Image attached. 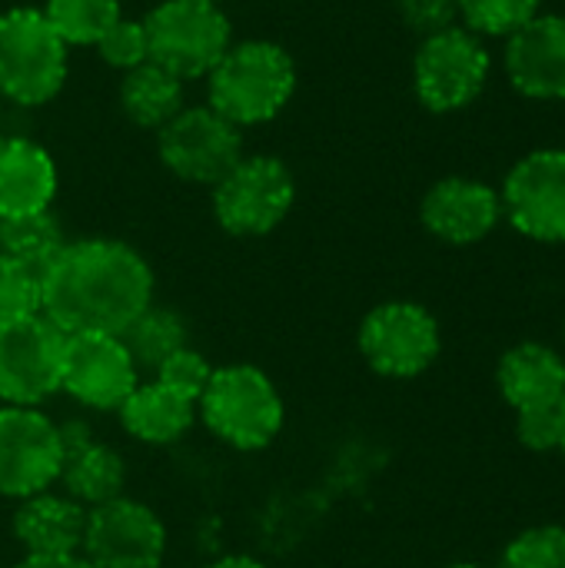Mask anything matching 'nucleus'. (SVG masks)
I'll list each match as a JSON object with an SVG mask.
<instances>
[{
    "instance_id": "c756f323",
    "label": "nucleus",
    "mask_w": 565,
    "mask_h": 568,
    "mask_svg": "<svg viewBox=\"0 0 565 568\" xmlns=\"http://www.w3.org/2000/svg\"><path fill=\"white\" fill-rule=\"evenodd\" d=\"M97 53L110 63V67H117V70H133V67H140V63H147L150 60V50H147V30H143V20L137 23V20H117L107 33H103V40L97 43Z\"/></svg>"
},
{
    "instance_id": "f704fd0d",
    "label": "nucleus",
    "mask_w": 565,
    "mask_h": 568,
    "mask_svg": "<svg viewBox=\"0 0 565 568\" xmlns=\"http://www.w3.org/2000/svg\"><path fill=\"white\" fill-rule=\"evenodd\" d=\"M556 416H559V449H556V453H563L565 456V396L563 403H559V409H556Z\"/></svg>"
},
{
    "instance_id": "f3484780",
    "label": "nucleus",
    "mask_w": 565,
    "mask_h": 568,
    "mask_svg": "<svg viewBox=\"0 0 565 568\" xmlns=\"http://www.w3.org/2000/svg\"><path fill=\"white\" fill-rule=\"evenodd\" d=\"M60 446H63V466H60V493H67L83 509H97L110 499L127 496V463L123 456L93 436L90 423L80 416L57 423Z\"/></svg>"
},
{
    "instance_id": "0eeeda50",
    "label": "nucleus",
    "mask_w": 565,
    "mask_h": 568,
    "mask_svg": "<svg viewBox=\"0 0 565 568\" xmlns=\"http://www.w3.org/2000/svg\"><path fill=\"white\" fill-rule=\"evenodd\" d=\"M356 346L376 376L416 379L436 363L443 333L426 306L413 300H390L363 316Z\"/></svg>"
},
{
    "instance_id": "a211bd4d",
    "label": "nucleus",
    "mask_w": 565,
    "mask_h": 568,
    "mask_svg": "<svg viewBox=\"0 0 565 568\" xmlns=\"http://www.w3.org/2000/svg\"><path fill=\"white\" fill-rule=\"evenodd\" d=\"M87 513L90 509L73 503L67 493L47 489L17 503L10 529L23 556H80Z\"/></svg>"
},
{
    "instance_id": "39448f33",
    "label": "nucleus",
    "mask_w": 565,
    "mask_h": 568,
    "mask_svg": "<svg viewBox=\"0 0 565 568\" xmlns=\"http://www.w3.org/2000/svg\"><path fill=\"white\" fill-rule=\"evenodd\" d=\"M150 63L163 67L176 80L210 77L220 57L230 50V20L216 3L163 0L143 20Z\"/></svg>"
},
{
    "instance_id": "9d476101",
    "label": "nucleus",
    "mask_w": 565,
    "mask_h": 568,
    "mask_svg": "<svg viewBox=\"0 0 565 568\" xmlns=\"http://www.w3.org/2000/svg\"><path fill=\"white\" fill-rule=\"evenodd\" d=\"M67 333L43 313L0 329V406L40 409L60 393Z\"/></svg>"
},
{
    "instance_id": "b1692460",
    "label": "nucleus",
    "mask_w": 565,
    "mask_h": 568,
    "mask_svg": "<svg viewBox=\"0 0 565 568\" xmlns=\"http://www.w3.org/2000/svg\"><path fill=\"white\" fill-rule=\"evenodd\" d=\"M67 243L70 240L63 236V226L50 210L0 220V256H10L33 273H43Z\"/></svg>"
},
{
    "instance_id": "c9c22d12",
    "label": "nucleus",
    "mask_w": 565,
    "mask_h": 568,
    "mask_svg": "<svg viewBox=\"0 0 565 568\" xmlns=\"http://www.w3.org/2000/svg\"><path fill=\"white\" fill-rule=\"evenodd\" d=\"M446 568H490V566H480V562H453V566Z\"/></svg>"
},
{
    "instance_id": "393cba45",
    "label": "nucleus",
    "mask_w": 565,
    "mask_h": 568,
    "mask_svg": "<svg viewBox=\"0 0 565 568\" xmlns=\"http://www.w3.org/2000/svg\"><path fill=\"white\" fill-rule=\"evenodd\" d=\"M47 23L67 47H97L120 20L117 0H47Z\"/></svg>"
},
{
    "instance_id": "c85d7f7f",
    "label": "nucleus",
    "mask_w": 565,
    "mask_h": 568,
    "mask_svg": "<svg viewBox=\"0 0 565 568\" xmlns=\"http://www.w3.org/2000/svg\"><path fill=\"white\" fill-rule=\"evenodd\" d=\"M213 369H216V366H213L200 349L183 346V349H176L170 359H163V363L153 369V379H157L160 386L173 389L176 396H183V399H190V403H200V396H203V389H206Z\"/></svg>"
},
{
    "instance_id": "f257e3e1",
    "label": "nucleus",
    "mask_w": 565,
    "mask_h": 568,
    "mask_svg": "<svg viewBox=\"0 0 565 568\" xmlns=\"http://www.w3.org/2000/svg\"><path fill=\"white\" fill-rule=\"evenodd\" d=\"M150 303L153 270L123 240L90 236L67 243L40 273V313L67 336H123Z\"/></svg>"
},
{
    "instance_id": "ddd939ff",
    "label": "nucleus",
    "mask_w": 565,
    "mask_h": 568,
    "mask_svg": "<svg viewBox=\"0 0 565 568\" xmlns=\"http://www.w3.org/2000/svg\"><path fill=\"white\" fill-rule=\"evenodd\" d=\"M160 160L186 183L216 186L243 160L240 126H233L213 106L180 110L160 130Z\"/></svg>"
},
{
    "instance_id": "473e14b6",
    "label": "nucleus",
    "mask_w": 565,
    "mask_h": 568,
    "mask_svg": "<svg viewBox=\"0 0 565 568\" xmlns=\"http://www.w3.org/2000/svg\"><path fill=\"white\" fill-rule=\"evenodd\" d=\"M13 568H93L83 556H23Z\"/></svg>"
},
{
    "instance_id": "6e6552de",
    "label": "nucleus",
    "mask_w": 565,
    "mask_h": 568,
    "mask_svg": "<svg viewBox=\"0 0 565 568\" xmlns=\"http://www.w3.org/2000/svg\"><path fill=\"white\" fill-rule=\"evenodd\" d=\"M296 183L276 156H243L213 186V216L233 236H266L293 210Z\"/></svg>"
},
{
    "instance_id": "423d86ee",
    "label": "nucleus",
    "mask_w": 565,
    "mask_h": 568,
    "mask_svg": "<svg viewBox=\"0 0 565 568\" xmlns=\"http://www.w3.org/2000/svg\"><path fill=\"white\" fill-rule=\"evenodd\" d=\"M493 77V53L466 27L423 37L413 60V90L430 113H460L473 106Z\"/></svg>"
},
{
    "instance_id": "dca6fc26",
    "label": "nucleus",
    "mask_w": 565,
    "mask_h": 568,
    "mask_svg": "<svg viewBox=\"0 0 565 568\" xmlns=\"http://www.w3.org/2000/svg\"><path fill=\"white\" fill-rule=\"evenodd\" d=\"M509 87L536 103H565V13H539L506 40Z\"/></svg>"
},
{
    "instance_id": "4be33fe9",
    "label": "nucleus",
    "mask_w": 565,
    "mask_h": 568,
    "mask_svg": "<svg viewBox=\"0 0 565 568\" xmlns=\"http://www.w3.org/2000/svg\"><path fill=\"white\" fill-rule=\"evenodd\" d=\"M120 106L130 123L143 130H163L183 110V80L147 60L123 73Z\"/></svg>"
},
{
    "instance_id": "1a4fd4ad",
    "label": "nucleus",
    "mask_w": 565,
    "mask_h": 568,
    "mask_svg": "<svg viewBox=\"0 0 565 568\" xmlns=\"http://www.w3.org/2000/svg\"><path fill=\"white\" fill-rule=\"evenodd\" d=\"M503 220L536 243H565V146H539L519 156L503 186Z\"/></svg>"
},
{
    "instance_id": "7c9ffc66",
    "label": "nucleus",
    "mask_w": 565,
    "mask_h": 568,
    "mask_svg": "<svg viewBox=\"0 0 565 568\" xmlns=\"http://www.w3.org/2000/svg\"><path fill=\"white\" fill-rule=\"evenodd\" d=\"M396 7H400L403 23L420 37L443 33V30L456 27V20H460L456 0H396Z\"/></svg>"
},
{
    "instance_id": "bb28decb",
    "label": "nucleus",
    "mask_w": 565,
    "mask_h": 568,
    "mask_svg": "<svg viewBox=\"0 0 565 568\" xmlns=\"http://www.w3.org/2000/svg\"><path fill=\"white\" fill-rule=\"evenodd\" d=\"M496 568H565V526H533L519 532Z\"/></svg>"
},
{
    "instance_id": "f8f14e48",
    "label": "nucleus",
    "mask_w": 565,
    "mask_h": 568,
    "mask_svg": "<svg viewBox=\"0 0 565 568\" xmlns=\"http://www.w3.org/2000/svg\"><path fill=\"white\" fill-rule=\"evenodd\" d=\"M80 556L93 568H160L167 556V526L140 499H110L87 513Z\"/></svg>"
},
{
    "instance_id": "2eb2a0df",
    "label": "nucleus",
    "mask_w": 565,
    "mask_h": 568,
    "mask_svg": "<svg viewBox=\"0 0 565 568\" xmlns=\"http://www.w3.org/2000/svg\"><path fill=\"white\" fill-rule=\"evenodd\" d=\"M420 220L430 236L450 246H473L493 236L503 223V200L500 190L476 176H443L436 180L423 203Z\"/></svg>"
},
{
    "instance_id": "aec40b11",
    "label": "nucleus",
    "mask_w": 565,
    "mask_h": 568,
    "mask_svg": "<svg viewBox=\"0 0 565 568\" xmlns=\"http://www.w3.org/2000/svg\"><path fill=\"white\" fill-rule=\"evenodd\" d=\"M57 196V166L50 153L27 136H0V220L50 210Z\"/></svg>"
},
{
    "instance_id": "4468645a",
    "label": "nucleus",
    "mask_w": 565,
    "mask_h": 568,
    "mask_svg": "<svg viewBox=\"0 0 565 568\" xmlns=\"http://www.w3.org/2000/svg\"><path fill=\"white\" fill-rule=\"evenodd\" d=\"M140 369L120 336L73 333L63 346L60 393L90 413H117L137 389Z\"/></svg>"
},
{
    "instance_id": "4c0bfd02",
    "label": "nucleus",
    "mask_w": 565,
    "mask_h": 568,
    "mask_svg": "<svg viewBox=\"0 0 565 568\" xmlns=\"http://www.w3.org/2000/svg\"><path fill=\"white\" fill-rule=\"evenodd\" d=\"M563 343H565V323H563Z\"/></svg>"
},
{
    "instance_id": "7ed1b4c3",
    "label": "nucleus",
    "mask_w": 565,
    "mask_h": 568,
    "mask_svg": "<svg viewBox=\"0 0 565 568\" xmlns=\"http://www.w3.org/2000/svg\"><path fill=\"white\" fill-rule=\"evenodd\" d=\"M206 83L210 106L243 130L273 120L290 103L296 90V67L280 43L243 40L230 43Z\"/></svg>"
},
{
    "instance_id": "e433bc0d",
    "label": "nucleus",
    "mask_w": 565,
    "mask_h": 568,
    "mask_svg": "<svg viewBox=\"0 0 565 568\" xmlns=\"http://www.w3.org/2000/svg\"><path fill=\"white\" fill-rule=\"evenodd\" d=\"M200 3H216L220 7V0H200Z\"/></svg>"
},
{
    "instance_id": "5701e85b",
    "label": "nucleus",
    "mask_w": 565,
    "mask_h": 568,
    "mask_svg": "<svg viewBox=\"0 0 565 568\" xmlns=\"http://www.w3.org/2000/svg\"><path fill=\"white\" fill-rule=\"evenodd\" d=\"M123 346L133 356L137 369L153 373L163 359H170L176 349L190 346V326L186 320L160 303H150L127 329H123Z\"/></svg>"
},
{
    "instance_id": "72a5a7b5",
    "label": "nucleus",
    "mask_w": 565,
    "mask_h": 568,
    "mask_svg": "<svg viewBox=\"0 0 565 568\" xmlns=\"http://www.w3.org/2000/svg\"><path fill=\"white\" fill-rule=\"evenodd\" d=\"M203 568H270L266 562H260V559H253V556H220V559H213V562H206Z\"/></svg>"
},
{
    "instance_id": "6ab92c4d",
    "label": "nucleus",
    "mask_w": 565,
    "mask_h": 568,
    "mask_svg": "<svg viewBox=\"0 0 565 568\" xmlns=\"http://www.w3.org/2000/svg\"><path fill=\"white\" fill-rule=\"evenodd\" d=\"M496 383L516 413L559 409L565 396V359L546 343H516L503 353Z\"/></svg>"
},
{
    "instance_id": "20e7f679",
    "label": "nucleus",
    "mask_w": 565,
    "mask_h": 568,
    "mask_svg": "<svg viewBox=\"0 0 565 568\" xmlns=\"http://www.w3.org/2000/svg\"><path fill=\"white\" fill-rule=\"evenodd\" d=\"M67 80V43L53 33L43 10L13 7L0 13V97L40 106Z\"/></svg>"
},
{
    "instance_id": "412c9836",
    "label": "nucleus",
    "mask_w": 565,
    "mask_h": 568,
    "mask_svg": "<svg viewBox=\"0 0 565 568\" xmlns=\"http://www.w3.org/2000/svg\"><path fill=\"white\" fill-rule=\"evenodd\" d=\"M117 419L123 433L143 446H173L196 426V403L176 396L157 379H147L123 399Z\"/></svg>"
},
{
    "instance_id": "9b49d317",
    "label": "nucleus",
    "mask_w": 565,
    "mask_h": 568,
    "mask_svg": "<svg viewBox=\"0 0 565 568\" xmlns=\"http://www.w3.org/2000/svg\"><path fill=\"white\" fill-rule=\"evenodd\" d=\"M63 446L43 409L0 406V499H30L57 489Z\"/></svg>"
},
{
    "instance_id": "f03ea898",
    "label": "nucleus",
    "mask_w": 565,
    "mask_h": 568,
    "mask_svg": "<svg viewBox=\"0 0 565 568\" xmlns=\"http://www.w3.org/2000/svg\"><path fill=\"white\" fill-rule=\"evenodd\" d=\"M196 419H203L210 436L223 446L236 453H260L280 436L286 406L276 383L260 366L230 363L213 369L196 403Z\"/></svg>"
},
{
    "instance_id": "cd10ccee",
    "label": "nucleus",
    "mask_w": 565,
    "mask_h": 568,
    "mask_svg": "<svg viewBox=\"0 0 565 568\" xmlns=\"http://www.w3.org/2000/svg\"><path fill=\"white\" fill-rule=\"evenodd\" d=\"M40 313V273L0 256V329Z\"/></svg>"
},
{
    "instance_id": "a878e982",
    "label": "nucleus",
    "mask_w": 565,
    "mask_h": 568,
    "mask_svg": "<svg viewBox=\"0 0 565 568\" xmlns=\"http://www.w3.org/2000/svg\"><path fill=\"white\" fill-rule=\"evenodd\" d=\"M456 7L460 27L483 40H509L516 30H523L533 17L543 13V0H456Z\"/></svg>"
},
{
    "instance_id": "2f4dec72",
    "label": "nucleus",
    "mask_w": 565,
    "mask_h": 568,
    "mask_svg": "<svg viewBox=\"0 0 565 568\" xmlns=\"http://www.w3.org/2000/svg\"><path fill=\"white\" fill-rule=\"evenodd\" d=\"M516 439L529 453H556L559 449V416H556V409L516 413Z\"/></svg>"
}]
</instances>
